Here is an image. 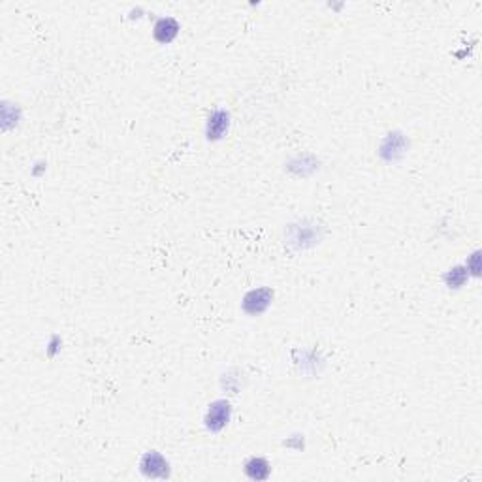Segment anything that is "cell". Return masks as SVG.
Segmentation results:
<instances>
[{
    "instance_id": "obj_8",
    "label": "cell",
    "mask_w": 482,
    "mask_h": 482,
    "mask_svg": "<svg viewBox=\"0 0 482 482\" xmlns=\"http://www.w3.org/2000/svg\"><path fill=\"white\" fill-rule=\"evenodd\" d=\"M443 281H445L446 288L458 290V288H462L465 283L469 281V273H467L464 264L462 266H454V268L449 269L445 276H443Z\"/></svg>"
},
{
    "instance_id": "obj_9",
    "label": "cell",
    "mask_w": 482,
    "mask_h": 482,
    "mask_svg": "<svg viewBox=\"0 0 482 482\" xmlns=\"http://www.w3.org/2000/svg\"><path fill=\"white\" fill-rule=\"evenodd\" d=\"M21 121V107L17 104H8V102H2V128L4 130H10V128H15Z\"/></svg>"
},
{
    "instance_id": "obj_5",
    "label": "cell",
    "mask_w": 482,
    "mask_h": 482,
    "mask_svg": "<svg viewBox=\"0 0 482 482\" xmlns=\"http://www.w3.org/2000/svg\"><path fill=\"white\" fill-rule=\"evenodd\" d=\"M230 112L225 107H215L209 112L206 121V140L207 142H220L230 130Z\"/></svg>"
},
{
    "instance_id": "obj_12",
    "label": "cell",
    "mask_w": 482,
    "mask_h": 482,
    "mask_svg": "<svg viewBox=\"0 0 482 482\" xmlns=\"http://www.w3.org/2000/svg\"><path fill=\"white\" fill-rule=\"evenodd\" d=\"M45 170H47V163H44V160H40V163L34 164V168H32V176L40 177V176H42V174H44Z\"/></svg>"
},
{
    "instance_id": "obj_3",
    "label": "cell",
    "mask_w": 482,
    "mask_h": 482,
    "mask_svg": "<svg viewBox=\"0 0 482 482\" xmlns=\"http://www.w3.org/2000/svg\"><path fill=\"white\" fill-rule=\"evenodd\" d=\"M140 471L151 481H166L172 475L170 462L158 451H147L140 458Z\"/></svg>"
},
{
    "instance_id": "obj_4",
    "label": "cell",
    "mask_w": 482,
    "mask_h": 482,
    "mask_svg": "<svg viewBox=\"0 0 482 482\" xmlns=\"http://www.w3.org/2000/svg\"><path fill=\"white\" fill-rule=\"evenodd\" d=\"M407 149V136L401 130H392L382 138L381 145H379V157H381L384 163H398V160H401V158L405 157Z\"/></svg>"
},
{
    "instance_id": "obj_7",
    "label": "cell",
    "mask_w": 482,
    "mask_h": 482,
    "mask_svg": "<svg viewBox=\"0 0 482 482\" xmlns=\"http://www.w3.org/2000/svg\"><path fill=\"white\" fill-rule=\"evenodd\" d=\"M243 473L250 481H268L271 476V465L266 458L253 456L243 464Z\"/></svg>"
},
{
    "instance_id": "obj_1",
    "label": "cell",
    "mask_w": 482,
    "mask_h": 482,
    "mask_svg": "<svg viewBox=\"0 0 482 482\" xmlns=\"http://www.w3.org/2000/svg\"><path fill=\"white\" fill-rule=\"evenodd\" d=\"M232 420V403L225 398L211 401L204 414V426L207 432L220 433Z\"/></svg>"
},
{
    "instance_id": "obj_2",
    "label": "cell",
    "mask_w": 482,
    "mask_h": 482,
    "mask_svg": "<svg viewBox=\"0 0 482 482\" xmlns=\"http://www.w3.org/2000/svg\"><path fill=\"white\" fill-rule=\"evenodd\" d=\"M276 292L269 287H258L249 290L241 300V311L249 317H258L268 311L271 303H273Z\"/></svg>"
},
{
    "instance_id": "obj_11",
    "label": "cell",
    "mask_w": 482,
    "mask_h": 482,
    "mask_svg": "<svg viewBox=\"0 0 482 482\" xmlns=\"http://www.w3.org/2000/svg\"><path fill=\"white\" fill-rule=\"evenodd\" d=\"M61 349H63V339H61V336L53 333L47 341V347H45V356L55 358L61 352Z\"/></svg>"
},
{
    "instance_id": "obj_6",
    "label": "cell",
    "mask_w": 482,
    "mask_h": 482,
    "mask_svg": "<svg viewBox=\"0 0 482 482\" xmlns=\"http://www.w3.org/2000/svg\"><path fill=\"white\" fill-rule=\"evenodd\" d=\"M179 31H181V25L176 17L172 15H164V17H158L155 21V27H153V38L155 42L160 45L172 44L177 36H179Z\"/></svg>"
},
{
    "instance_id": "obj_10",
    "label": "cell",
    "mask_w": 482,
    "mask_h": 482,
    "mask_svg": "<svg viewBox=\"0 0 482 482\" xmlns=\"http://www.w3.org/2000/svg\"><path fill=\"white\" fill-rule=\"evenodd\" d=\"M464 266H465V269H467L469 277L481 276V253H479V250H475V253H473V255L467 258V262H465Z\"/></svg>"
}]
</instances>
